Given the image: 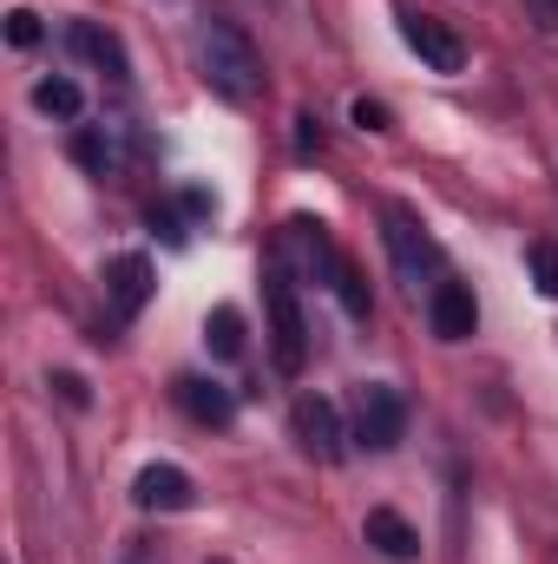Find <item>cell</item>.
<instances>
[{
    "instance_id": "15",
    "label": "cell",
    "mask_w": 558,
    "mask_h": 564,
    "mask_svg": "<svg viewBox=\"0 0 558 564\" xmlns=\"http://www.w3.org/2000/svg\"><path fill=\"white\" fill-rule=\"evenodd\" d=\"M33 106H40L46 119H79V112H86V93H79V79L53 73V79H40V86H33Z\"/></svg>"
},
{
    "instance_id": "14",
    "label": "cell",
    "mask_w": 558,
    "mask_h": 564,
    "mask_svg": "<svg viewBox=\"0 0 558 564\" xmlns=\"http://www.w3.org/2000/svg\"><path fill=\"white\" fill-rule=\"evenodd\" d=\"M204 341H211V355H217V361H237V355H244V308L217 302V308L204 315Z\"/></svg>"
},
{
    "instance_id": "13",
    "label": "cell",
    "mask_w": 558,
    "mask_h": 564,
    "mask_svg": "<svg viewBox=\"0 0 558 564\" xmlns=\"http://www.w3.org/2000/svg\"><path fill=\"white\" fill-rule=\"evenodd\" d=\"M73 164H86L93 177H106V171L126 164V144H119L112 126H79V132H73Z\"/></svg>"
},
{
    "instance_id": "19",
    "label": "cell",
    "mask_w": 558,
    "mask_h": 564,
    "mask_svg": "<svg viewBox=\"0 0 558 564\" xmlns=\"http://www.w3.org/2000/svg\"><path fill=\"white\" fill-rule=\"evenodd\" d=\"M7 40H13V46H33V40H40V13L13 7V13H7Z\"/></svg>"
},
{
    "instance_id": "9",
    "label": "cell",
    "mask_w": 558,
    "mask_h": 564,
    "mask_svg": "<svg viewBox=\"0 0 558 564\" xmlns=\"http://www.w3.org/2000/svg\"><path fill=\"white\" fill-rule=\"evenodd\" d=\"M296 440H302L309 459H342V414H335V401L302 394L296 401Z\"/></svg>"
},
{
    "instance_id": "6",
    "label": "cell",
    "mask_w": 558,
    "mask_h": 564,
    "mask_svg": "<svg viewBox=\"0 0 558 564\" xmlns=\"http://www.w3.org/2000/svg\"><path fill=\"white\" fill-rule=\"evenodd\" d=\"M151 257H139V250H126V257H112L106 263V308H112V322L126 328V322H139V308L151 302Z\"/></svg>"
},
{
    "instance_id": "23",
    "label": "cell",
    "mask_w": 558,
    "mask_h": 564,
    "mask_svg": "<svg viewBox=\"0 0 558 564\" xmlns=\"http://www.w3.org/2000/svg\"><path fill=\"white\" fill-rule=\"evenodd\" d=\"M211 564H230V558H211Z\"/></svg>"
},
{
    "instance_id": "2",
    "label": "cell",
    "mask_w": 558,
    "mask_h": 564,
    "mask_svg": "<svg viewBox=\"0 0 558 564\" xmlns=\"http://www.w3.org/2000/svg\"><path fill=\"white\" fill-rule=\"evenodd\" d=\"M401 433H408V401H401L388 381L355 388V426H348V440H355V446L388 453V446H401Z\"/></svg>"
},
{
    "instance_id": "11",
    "label": "cell",
    "mask_w": 558,
    "mask_h": 564,
    "mask_svg": "<svg viewBox=\"0 0 558 564\" xmlns=\"http://www.w3.org/2000/svg\"><path fill=\"white\" fill-rule=\"evenodd\" d=\"M66 46H73L79 59H93L99 73H112V79H126V73H132V66H126L119 33H112V26H99V20H73V26H66Z\"/></svg>"
},
{
    "instance_id": "22",
    "label": "cell",
    "mask_w": 558,
    "mask_h": 564,
    "mask_svg": "<svg viewBox=\"0 0 558 564\" xmlns=\"http://www.w3.org/2000/svg\"><path fill=\"white\" fill-rule=\"evenodd\" d=\"M126 564H151V552H144V545H132V552H126Z\"/></svg>"
},
{
    "instance_id": "10",
    "label": "cell",
    "mask_w": 558,
    "mask_h": 564,
    "mask_svg": "<svg viewBox=\"0 0 558 564\" xmlns=\"http://www.w3.org/2000/svg\"><path fill=\"white\" fill-rule=\"evenodd\" d=\"M171 394H178V408H184L197 426H230V414H237L230 388H217V381H204V375H178Z\"/></svg>"
},
{
    "instance_id": "12",
    "label": "cell",
    "mask_w": 558,
    "mask_h": 564,
    "mask_svg": "<svg viewBox=\"0 0 558 564\" xmlns=\"http://www.w3.org/2000/svg\"><path fill=\"white\" fill-rule=\"evenodd\" d=\"M362 532H368V545H375L382 558H395V564H415L420 558V532L401 519V512H388V506H375Z\"/></svg>"
},
{
    "instance_id": "8",
    "label": "cell",
    "mask_w": 558,
    "mask_h": 564,
    "mask_svg": "<svg viewBox=\"0 0 558 564\" xmlns=\"http://www.w3.org/2000/svg\"><path fill=\"white\" fill-rule=\"evenodd\" d=\"M132 499H139V512H191V499H197V486H191V473L184 466H144L139 479H132Z\"/></svg>"
},
{
    "instance_id": "5",
    "label": "cell",
    "mask_w": 558,
    "mask_h": 564,
    "mask_svg": "<svg viewBox=\"0 0 558 564\" xmlns=\"http://www.w3.org/2000/svg\"><path fill=\"white\" fill-rule=\"evenodd\" d=\"M401 46L415 53L427 73H460V66H466V40H460L453 26L427 20V13H401Z\"/></svg>"
},
{
    "instance_id": "16",
    "label": "cell",
    "mask_w": 558,
    "mask_h": 564,
    "mask_svg": "<svg viewBox=\"0 0 558 564\" xmlns=\"http://www.w3.org/2000/svg\"><path fill=\"white\" fill-rule=\"evenodd\" d=\"M329 289H335V302H342L348 315H368V289H362V276H355V263H348V257L335 263V276H329Z\"/></svg>"
},
{
    "instance_id": "20",
    "label": "cell",
    "mask_w": 558,
    "mask_h": 564,
    "mask_svg": "<svg viewBox=\"0 0 558 564\" xmlns=\"http://www.w3.org/2000/svg\"><path fill=\"white\" fill-rule=\"evenodd\" d=\"M526 20H533L539 33H558V0H526Z\"/></svg>"
},
{
    "instance_id": "21",
    "label": "cell",
    "mask_w": 558,
    "mask_h": 564,
    "mask_svg": "<svg viewBox=\"0 0 558 564\" xmlns=\"http://www.w3.org/2000/svg\"><path fill=\"white\" fill-rule=\"evenodd\" d=\"M53 388H60V394H66V401H73V408H86V381H79V375H60V381H53Z\"/></svg>"
},
{
    "instance_id": "7",
    "label": "cell",
    "mask_w": 558,
    "mask_h": 564,
    "mask_svg": "<svg viewBox=\"0 0 558 564\" xmlns=\"http://www.w3.org/2000/svg\"><path fill=\"white\" fill-rule=\"evenodd\" d=\"M427 322H433L440 341H466V335L480 328L473 289H466V282H433V289H427Z\"/></svg>"
},
{
    "instance_id": "1",
    "label": "cell",
    "mask_w": 558,
    "mask_h": 564,
    "mask_svg": "<svg viewBox=\"0 0 558 564\" xmlns=\"http://www.w3.org/2000/svg\"><path fill=\"white\" fill-rule=\"evenodd\" d=\"M197 73H204V86H211L224 106H257V93H264V53H257L250 33H244L237 20H224V13H211V20L197 26Z\"/></svg>"
},
{
    "instance_id": "3",
    "label": "cell",
    "mask_w": 558,
    "mask_h": 564,
    "mask_svg": "<svg viewBox=\"0 0 558 564\" xmlns=\"http://www.w3.org/2000/svg\"><path fill=\"white\" fill-rule=\"evenodd\" d=\"M382 243H388V257H395L401 282H415V289L440 270V243L427 237V224H420L408 204H388V210H382Z\"/></svg>"
},
{
    "instance_id": "17",
    "label": "cell",
    "mask_w": 558,
    "mask_h": 564,
    "mask_svg": "<svg viewBox=\"0 0 558 564\" xmlns=\"http://www.w3.org/2000/svg\"><path fill=\"white\" fill-rule=\"evenodd\" d=\"M526 263H533V282L558 302V243H533V250H526Z\"/></svg>"
},
{
    "instance_id": "4",
    "label": "cell",
    "mask_w": 558,
    "mask_h": 564,
    "mask_svg": "<svg viewBox=\"0 0 558 564\" xmlns=\"http://www.w3.org/2000/svg\"><path fill=\"white\" fill-rule=\"evenodd\" d=\"M270 335H277V368L282 375H296L302 368V355H309V322H302V308H296V289H289V270L270 263Z\"/></svg>"
},
{
    "instance_id": "18",
    "label": "cell",
    "mask_w": 558,
    "mask_h": 564,
    "mask_svg": "<svg viewBox=\"0 0 558 564\" xmlns=\"http://www.w3.org/2000/svg\"><path fill=\"white\" fill-rule=\"evenodd\" d=\"M348 119H355L362 132H395V112H388L382 99H355V106H348Z\"/></svg>"
}]
</instances>
